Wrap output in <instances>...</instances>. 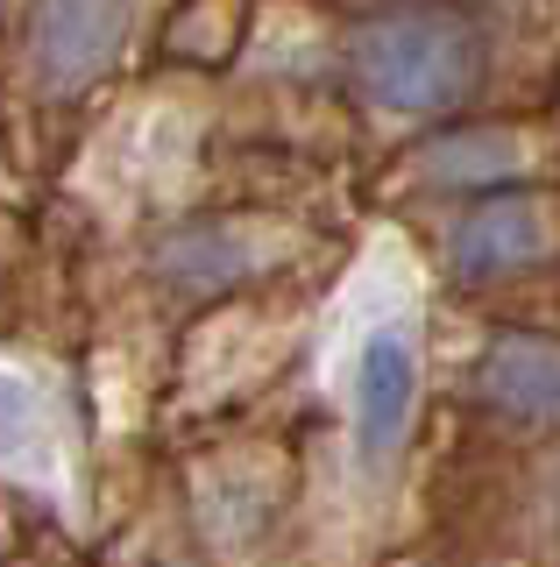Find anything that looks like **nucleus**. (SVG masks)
Here are the masks:
<instances>
[{
  "label": "nucleus",
  "instance_id": "nucleus-5",
  "mask_svg": "<svg viewBox=\"0 0 560 567\" xmlns=\"http://www.w3.org/2000/svg\"><path fill=\"white\" fill-rule=\"evenodd\" d=\"M418 404H426V348L412 319L362 327L348 354V461L362 483H391L412 454Z\"/></svg>",
  "mask_w": 560,
  "mask_h": 567
},
{
  "label": "nucleus",
  "instance_id": "nucleus-8",
  "mask_svg": "<svg viewBox=\"0 0 560 567\" xmlns=\"http://www.w3.org/2000/svg\"><path fill=\"white\" fill-rule=\"evenodd\" d=\"M468 398L518 433H560V333H497L468 369Z\"/></svg>",
  "mask_w": 560,
  "mask_h": 567
},
{
  "label": "nucleus",
  "instance_id": "nucleus-2",
  "mask_svg": "<svg viewBox=\"0 0 560 567\" xmlns=\"http://www.w3.org/2000/svg\"><path fill=\"white\" fill-rule=\"evenodd\" d=\"M320 227H305L299 213L270 206H220V213H178L143 241V284L164 298L170 312L206 319L227 306L270 298L277 284L320 262Z\"/></svg>",
  "mask_w": 560,
  "mask_h": 567
},
{
  "label": "nucleus",
  "instance_id": "nucleus-4",
  "mask_svg": "<svg viewBox=\"0 0 560 567\" xmlns=\"http://www.w3.org/2000/svg\"><path fill=\"white\" fill-rule=\"evenodd\" d=\"M14 35V79L43 106H79L156 35V8H14L0 14Z\"/></svg>",
  "mask_w": 560,
  "mask_h": 567
},
{
  "label": "nucleus",
  "instance_id": "nucleus-6",
  "mask_svg": "<svg viewBox=\"0 0 560 567\" xmlns=\"http://www.w3.org/2000/svg\"><path fill=\"white\" fill-rule=\"evenodd\" d=\"M560 248V199L553 192H489V199H468L447 213L440 227V270L468 291L483 284H511L539 262H553Z\"/></svg>",
  "mask_w": 560,
  "mask_h": 567
},
{
  "label": "nucleus",
  "instance_id": "nucleus-3",
  "mask_svg": "<svg viewBox=\"0 0 560 567\" xmlns=\"http://www.w3.org/2000/svg\"><path fill=\"white\" fill-rule=\"evenodd\" d=\"M299 518V461L277 440H220L185 475V525L206 567H256Z\"/></svg>",
  "mask_w": 560,
  "mask_h": 567
},
{
  "label": "nucleus",
  "instance_id": "nucleus-1",
  "mask_svg": "<svg viewBox=\"0 0 560 567\" xmlns=\"http://www.w3.org/2000/svg\"><path fill=\"white\" fill-rule=\"evenodd\" d=\"M341 85L370 128L391 135H440L483 93L489 43L483 14L468 8H355L341 14Z\"/></svg>",
  "mask_w": 560,
  "mask_h": 567
},
{
  "label": "nucleus",
  "instance_id": "nucleus-7",
  "mask_svg": "<svg viewBox=\"0 0 560 567\" xmlns=\"http://www.w3.org/2000/svg\"><path fill=\"white\" fill-rule=\"evenodd\" d=\"M525 156H532V142L518 128H504V121H454V128L412 142L405 185L468 206V199H489V192H518Z\"/></svg>",
  "mask_w": 560,
  "mask_h": 567
},
{
  "label": "nucleus",
  "instance_id": "nucleus-10",
  "mask_svg": "<svg viewBox=\"0 0 560 567\" xmlns=\"http://www.w3.org/2000/svg\"><path fill=\"white\" fill-rule=\"evenodd\" d=\"M553 511H560V475H553Z\"/></svg>",
  "mask_w": 560,
  "mask_h": 567
},
{
  "label": "nucleus",
  "instance_id": "nucleus-9",
  "mask_svg": "<svg viewBox=\"0 0 560 567\" xmlns=\"http://www.w3.org/2000/svg\"><path fill=\"white\" fill-rule=\"evenodd\" d=\"M72 454V404L64 377L37 354H0V475L37 483Z\"/></svg>",
  "mask_w": 560,
  "mask_h": 567
}]
</instances>
